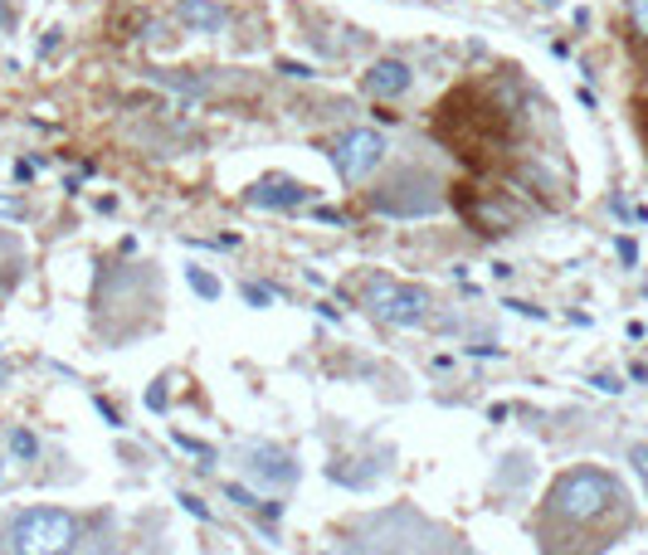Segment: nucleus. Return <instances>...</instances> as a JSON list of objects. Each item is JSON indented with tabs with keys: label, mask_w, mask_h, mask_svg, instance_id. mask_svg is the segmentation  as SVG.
<instances>
[{
	"label": "nucleus",
	"mask_w": 648,
	"mask_h": 555,
	"mask_svg": "<svg viewBox=\"0 0 648 555\" xmlns=\"http://www.w3.org/2000/svg\"><path fill=\"white\" fill-rule=\"evenodd\" d=\"M629 30L634 40H648V0H629Z\"/></svg>",
	"instance_id": "10"
},
{
	"label": "nucleus",
	"mask_w": 648,
	"mask_h": 555,
	"mask_svg": "<svg viewBox=\"0 0 648 555\" xmlns=\"http://www.w3.org/2000/svg\"><path fill=\"white\" fill-rule=\"evenodd\" d=\"M190 288H196L200 298H220V282H215L210 274H200V268H190Z\"/></svg>",
	"instance_id": "12"
},
{
	"label": "nucleus",
	"mask_w": 648,
	"mask_h": 555,
	"mask_svg": "<svg viewBox=\"0 0 648 555\" xmlns=\"http://www.w3.org/2000/svg\"><path fill=\"white\" fill-rule=\"evenodd\" d=\"M634 531L629 487L609 468H565L537 507L541 555H605Z\"/></svg>",
	"instance_id": "1"
},
{
	"label": "nucleus",
	"mask_w": 648,
	"mask_h": 555,
	"mask_svg": "<svg viewBox=\"0 0 648 555\" xmlns=\"http://www.w3.org/2000/svg\"><path fill=\"white\" fill-rule=\"evenodd\" d=\"M20 268H25V244H20L10 230H0V298L20 282Z\"/></svg>",
	"instance_id": "9"
},
{
	"label": "nucleus",
	"mask_w": 648,
	"mask_h": 555,
	"mask_svg": "<svg viewBox=\"0 0 648 555\" xmlns=\"http://www.w3.org/2000/svg\"><path fill=\"white\" fill-rule=\"evenodd\" d=\"M361 298H366V308L391 326H419V322H429V308H435V298H429L425 288L395 282V278H371Z\"/></svg>",
	"instance_id": "4"
},
{
	"label": "nucleus",
	"mask_w": 648,
	"mask_h": 555,
	"mask_svg": "<svg viewBox=\"0 0 648 555\" xmlns=\"http://www.w3.org/2000/svg\"><path fill=\"white\" fill-rule=\"evenodd\" d=\"M0 478H6V458H0Z\"/></svg>",
	"instance_id": "17"
},
{
	"label": "nucleus",
	"mask_w": 648,
	"mask_h": 555,
	"mask_svg": "<svg viewBox=\"0 0 648 555\" xmlns=\"http://www.w3.org/2000/svg\"><path fill=\"white\" fill-rule=\"evenodd\" d=\"M0 555H118V526L68 507H15L0 517Z\"/></svg>",
	"instance_id": "2"
},
{
	"label": "nucleus",
	"mask_w": 648,
	"mask_h": 555,
	"mask_svg": "<svg viewBox=\"0 0 648 555\" xmlns=\"http://www.w3.org/2000/svg\"><path fill=\"white\" fill-rule=\"evenodd\" d=\"M10 20H15V15H10V5L0 0V30H10Z\"/></svg>",
	"instance_id": "16"
},
{
	"label": "nucleus",
	"mask_w": 648,
	"mask_h": 555,
	"mask_svg": "<svg viewBox=\"0 0 648 555\" xmlns=\"http://www.w3.org/2000/svg\"><path fill=\"white\" fill-rule=\"evenodd\" d=\"M176 20L190 35H220V30H230V10H224L220 0H180Z\"/></svg>",
	"instance_id": "8"
},
{
	"label": "nucleus",
	"mask_w": 648,
	"mask_h": 555,
	"mask_svg": "<svg viewBox=\"0 0 648 555\" xmlns=\"http://www.w3.org/2000/svg\"><path fill=\"white\" fill-rule=\"evenodd\" d=\"M332 166H337V176L347 180V186H361L366 176L381 171V162H385V137L375 127H351V132H341V137L332 142Z\"/></svg>",
	"instance_id": "5"
},
{
	"label": "nucleus",
	"mask_w": 648,
	"mask_h": 555,
	"mask_svg": "<svg viewBox=\"0 0 648 555\" xmlns=\"http://www.w3.org/2000/svg\"><path fill=\"white\" fill-rule=\"evenodd\" d=\"M6 444L20 453V458H34V453H40V444H34V434H25V429H10L6 434Z\"/></svg>",
	"instance_id": "11"
},
{
	"label": "nucleus",
	"mask_w": 648,
	"mask_h": 555,
	"mask_svg": "<svg viewBox=\"0 0 648 555\" xmlns=\"http://www.w3.org/2000/svg\"><path fill=\"white\" fill-rule=\"evenodd\" d=\"M366 206L385 220H429L443 210V180L425 166H400L371 190Z\"/></svg>",
	"instance_id": "3"
},
{
	"label": "nucleus",
	"mask_w": 648,
	"mask_h": 555,
	"mask_svg": "<svg viewBox=\"0 0 648 555\" xmlns=\"http://www.w3.org/2000/svg\"><path fill=\"white\" fill-rule=\"evenodd\" d=\"M409 88H415V69H409L405 59H375L371 74H366V93L381 98V103H395V98H405Z\"/></svg>",
	"instance_id": "6"
},
{
	"label": "nucleus",
	"mask_w": 648,
	"mask_h": 555,
	"mask_svg": "<svg viewBox=\"0 0 648 555\" xmlns=\"http://www.w3.org/2000/svg\"><path fill=\"white\" fill-rule=\"evenodd\" d=\"M244 298L254 302V308H268V302H273V292H264L259 282H249V288H244Z\"/></svg>",
	"instance_id": "14"
},
{
	"label": "nucleus",
	"mask_w": 648,
	"mask_h": 555,
	"mask_svg": "<svg viewBox=\"0 0 648 555\" xmlns=\"http://www.w3.org/2000/svg\"><path fill=\"white\" fill-rule=\"evenodd\" d=\"M0 214H10V220H15V214H20V200H0Z\"/></svg>",
	"instance_id": "15"
},
{
	"label": "nucleus",
	"mask_w": 648,
	"mask_h": 555,
	"mask_svg": "<svg viewBox=\"0 0 648 555\" xmlns=\"http://www.w3.org/2000/svg\"><path fill=\"white\" fill-rule=\"evenodd\" d=\"M629 463H634V473L644 478V492H648V444H634L629 448Z\"/></svg>",
	"instance_id": "13"
},
{
	"label": "nucleus",
	"mask_w": 648,
	"mask_h": 555,
	"mask_svg": "<svg viewBox=\"0 0 648 555\" xmlns=\"http://www.w3.org/2000/svg\"><path fill=\"white\" fill-rule=\"evenodd\" d=\"M307 196H312V190H307L303 180H288V176H268V180H259V186L249 190V206H268V210H298Z\"/></svg>",
	"instance_id": "7"
}]
</instances>
